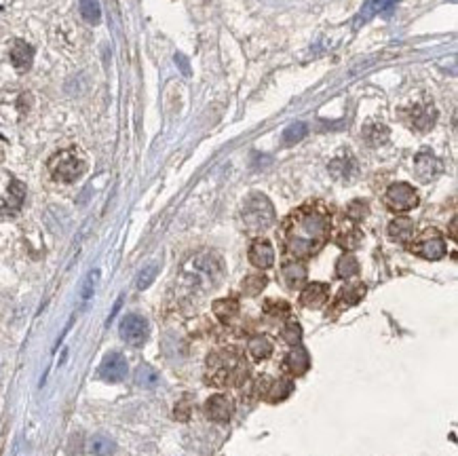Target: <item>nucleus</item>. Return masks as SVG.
I'll list each match as a JSON object with an SVG mask.
<instances>
[{
    "mask_svg": "<svg viewBox=\"0 0 458 456\" xmlns=\"http://www.w3.org/2000/svg\"><path fill=\"white\" fill-rule=\"evenodd\" d=\"M241 220L250 235H260L275 224V207L264 195H252L241 211Z\"/></svg>",
    "mask_w": 458,
    "mask_h": 456,
    "instance_id": "4",
    "label": "nucleus"
},
{
    "mask_svg": "<svg viewBox=\"0 0 458 456\" xmlns=\"http://www.w3.org/2000/svg\"><path fill=\"white\" fill-rule=\"evenodd\" d=\"M285 368H287L291 374H296V376H300V374H304V372L311 368V357H309V353L304 351V348L296 346L293 351H289L287 357H285Z\"/></svg>",
    "mask_w": 458,
    "mask_h": 456,
    "instance_id": "19",
    "label": "nucleus"
},
{
    "mask_svg": "<svg viewBox=\"0 0 458 456\" xmlns=\"http://www.w3.org/2000/svg\"><path fill=\"white\" fill-rule=\"evenodd\" d=\"M330 237V218L323 207L306 205L293 211L283 228L285 252L293 258L317 254Z\"/></svg>",
    "mask_w": 458,
    "mask_h": 456,
    "instance_id": "1",
    "label": "nucleus"
},
{
    "mask_svg": "<svg viewBox=\"0 0 458 456\" xmlns=\"http://www.w3.org/2000/svg\"><path fill=\"white\" fill-rule=\"evenodd\" d=\"M363 136L372 146H381L389 140V127L381 123H372L363 129Z\"/></svg>",
    "mask_w": 458,
    "mask_h": 456,
    "instance_id": "28",
    "label": "nucleus"
},
{
    "mask_svg": "<svg viewBox=\"0 0 458 456\" xmlns=\"http://www.w3.org/2000/svg\"><path fill=\"white\" fill-rule=\"evenodd\" d=\"M119 334L127 344L138 346L148 338V321L142 315H136V313L125 315L123 321H121V326H119Z\"/></svg>",
    "mask_w": 458,
    "mask_h": 456,
    "instance_id": "8",
    "label": "nucleus"
},
{
    "mask_svg": "<svg viewBox=\"0 0 458 456\" xmlns=\"http://www.w3.org/2000/svg\"><path fill=\"white\" fill-rule=\"evenodd\" d=\"M346 216L351 222H361L367 216V205L363 201H353L346 209Z\"/></svg>",
    "mask_w": 458,
    "mask_h": 456,
    "instance_id": "36",
    "label": "nucleus"
},
{
    "mask_svg": "<svg viewBox=\"0 0 458 456\" xmlns=\"http://www.w3.org/2000/svg\"><path fill=\"white\" fill-rule=\"evenodd\" d=\"M281 336H283V340L289 342V344H298L300 338H302V328H300V324H296V321H289V324L283 328Z\"/></svg>",
    "mask_w": 458,
    "mask_h": 456,
    "instance_id": "35",
    "label": "nucleus"
},
{
    "mask_svg": "<svg viewBox=\"0 0 458 456\" xmlns=\"http://www.w3.org/2000/svg\"><path fill=\"white\" fill-rule=\"evenodd\" d=\"M435 121H437V110L433 108V106L420 104V106H416V108L412 110V125L418 131H429L431 127L435 125Z\"/></svg>",
    "mask_w": 458,
    "mask_h": 456,
    "instance_id": "16",
    "label": "nucleus"
},
{
    "mask_svg": "<svg viewBox=\"0 0 458 456\" xmlns=\"http://www.w3.org/2000/svg\"><path fill=\"white\" fill-rule=\"evenodd\" d=\"M293 391L291 381H277L271 389H268V401H283L289 393Z\"/></svg>",
    "mask_w": 458,
    "mask_h": 456,
    "instance_id": "32",
    "label": "nucleus"
},
{
    "mask_svg": "<svg viewBox=\"0 0 458 456\" xmlns=\"http://www.w3.org/2000/svg\"><path fill=\"white\" fill-rule=\"evenodd\" d=\"M414 173L420 182L435 180L442 173V160L431 150H420L414 156Z\"/></svg>",
    "mask_w": 458,
    "mask_h": 456,
    "instance_id": "10",
    "label": "nucleus"
},
{
    "mask_svg": "<svg viewBox=\"0 0 458 456\" xmlns=\"http://www.w3.org/2000/svg\"><path fill=\"white\" fill-rule=\"evenodd\" d=\"M248 351H250V355H252L256 361L268 359V357L273 355V342L268 340L266 336H254V338L248 342Z\"/></svg>",
    "mask_w": 458,
    "mask_h": 456,
    "instance_id": "22",
    "label": "nucleus"
},
{
    "mask_svg": "<svg viewBox=\"0 0 458 456\" xmlns=\"http://www.w3.org/2000/svg\"><path fill=\"white\" fill-rule=\"evenodd\" d=\"M176 62L180 64V68H182V72H184V74H191V70H188V62H186V58H184V56H176Z\"/></svg>",
    "mask_w": 458,
    "mask_h": 456,
    "instance_id": "38",
    "label": "nucleus"
},
{
    "mask_svg": "<svg viewBox=\"0 0 458 456\" xmlns=\"http://www.w3.org/2000/svg\"><path fill=\"white\" fill-rule=\"evenodd\" d=\"M207 374L209 381L218 387L239 385L248 379V365L241 359V353L234 348H224L220 353H213L207 359Z\"/></svg>",
    "mask_w": 458,
    "mask_h": 456,
    "instance_id": "3",
    "label": "nucleus"
},
{
    "mask_svg": "<svg viewBox=\"0 0 458 456\" xmlns=\"http://www.w3.org/2000/svg\"><path fill=\"white\" fill-rule=\"evenodd\" d=\"M410 250L424 260H442L446 256V241L437 228H426L410 245Z\"/></svg>",
    "mask_w": 458,
    "mask_h": 456,
    "instance_id": "6",
    "label": "nucleus"
},
{
    "mask_svg": "<svg viewBox=\"0 0 458 456\" xmlns=\"http://www.w3.org/2000/svg\"><path fill=\"white\" fill-rule=\"evenodd\" d=\"M389 237L397 243H408V241L414 237V222L410 218H395L389 224Z\"/></svg>",
    "mask_w": 458,
    "mask_h": 456,
    "instance_id": "18",
    "label": "nucleus"
},
{
    "mask_svg": "<svg viewBox=\"0 0 458 456\" xmlns=\"http://www.w3.org/2000/svg\"><path fill=\"white\" fill-rule=\"evenodd\" d=\"M136 383L144 389H154L158 385V374L148 365H140L136 374Z\"/></svg>",
    "mask_w": 458,
    "mask_h": 456,
    "instance_id": "30",
    "label": "nucleus"
},
{
    "mask_svg": "<svg viewBox=\"0 0 458 456\" xmlns=\"http://www.w3.org/2000/svg\"><path fill=\"white\" fill-rule=\"evenodd\" d=\"M397 3H399V0H367V5L361 9V15H359L357 23L367 21L370 17L378 15V13H383V15H391V11L395 9Z\"/></svg>",
    "mask_w": 458,
    "mask_h": 456,
    "instance_id": "20",
    "label": "nucleus"
},
{
    "mask_svg": "<svg viewBox=\"0 0 458 456\" xmlns=\"http://www.w3.org/2000/svg\"><path fill=\"white\" fill-rule=\"evenodd\" d=\"M11 62L19 72H28L34 62V47H30L23 40H17L11 49Z\"/></svg>",
    "mask_w": 458,
    "mask_h": 456,
    "instance_id": "15",
    "label": "nucleus"
},
{
    "mask_svg": "<svg viewBox=\"0 0 458 456\" xmlns=\"http://www.w3.org/2000/svg\"><path fill=\"white\" fill-rule=\"evenodd\" d=\"M80 13L89 23H99L101 19V7L97 0H80Z\"/></svg>",
    "mask_w": 458,
    "mask_h": 456,
    "instance_id": "29",
    "label": "nucleus"
},
{
    "mask_svg": "<svg viewBox=\"0 0 458 456\" xmlns=\"http://www.w3.org/2000/svg\"><path fill=\"white\" fill-rule=\"evenodd\" d=\"M283 281L289 289H300L306 281V266L291 262L287 266H283Z\"/></svg>",
    "mask_w": 458,
    "mask_h": 456,
    "instance_id": "21",
    "label": "nucleus"
},
{
    "mask_svg": "<svg viewBox=\"0 0 458 456\" xmlns=\"http://www.w3.org/2000/svg\"><path fill=\"white\" fill-rule=\"evenodd\" d=\"M87 450H89L93 456H112L114 450H117V444H114L110 437H108V435L97 433V435H93V437L89 440Z\"/></svg>",
    "mask_w": 458,
    "mask_h": 456,
    "instance_id": "23",
    "label": "nucleus"
},
{
    "mask_svg": "<svg viewBox=\"0 0 458 456\" xmlns=\"http://www.w3.org/2000/svg\"><path fill=\"white\" fill-rule=\"evenodd\" d=\"M250 262L260 268V271H266V268H271L275 264V250L273 245L268 243L264 239H258L252 243L250 248Z\"/></svg>",
    "mask_w": 458,
    "mask_h": 456,
    "instance_id": "14",
    "label": "nucleus"
},
{
    "mask_svg": "<svg viewBox=\"0 0 458 456\" xmlns=\"http://www.w3.org/2000/svg\"><path fill=\"white\" fill-rule=\"evenodd\" d=\"M304 136H306V125H304V123H293V125H289V127L283 131V142H285L287 146H291V144H296V142H300Z\"/></svg>",
    "mask_w": 458,
    "mask_h": 456,
    "instance_id": "33",
    "label": "nucleus"
},
{
    "mask_svg": "<svg viewBox=\"0 0 458 456\" xmlns=\"http://www.w3.org/2000/svg\"><path fill=\"white\" fill-rule=\"evenodd\" d=\"M330 171L340 180H348L355 171V160L351 156H338L330 163Z\"/></svg>",
    "mask_w": 458,
    "mask_h": 456,
    "instance_id": "26",
    "label": "nucleus"
},
{
    "mask_svg": "<svg viewBox=\"0 0 458 456\" xmlns=\"http://www.w3.org/2000/svg\"><path fill=\"white\" fill-rule=\"evenodd\" d=\"M222 260L215 254H197L184 264L182 277L188 281V287L191 289H199V291H207L209 287H215L222 279Z\"/></svg>",
    "mask_w": 458,
    "mask_h": 456,
    "instance_id": "2",
    "label": "nucleus"
},
{
    "mask_svg": "<svg viewBox=\"0 0 458 456\" xmlns=\"http://www.w3.org/2000/svg\"><path fill=\"white\" fill-rule=\"evenodd\" d=\"M357 273H359V262H357L355 256L344 254V256L338 258V262H336V275H338L340 279H351V277H355Z\"/></svg>",
    "mask_w": 458,
    "mask_h": 456,
    "instance_id": "25",
    "label": "nucleus"
},
{
    "mask_svg": "<svg viewBox=\"0 0 458 456\" xmlns=\"http://www.w3.org/2000/svg\"><path fill=\"white\" fill-rule=\"evenodd\" d=\"M232 410H234V401L224 395V393H218V395H211L205 404V412L211 420L215 422H226L230 420L232 416Z\"/></svg>",
    "mask_w": 458,
    "mask_h": 456,
    "instance_id": "11",
    "label": "nucleus"
},
{
    "mask_svg": "<svg viewBox=\"0 0 458 456\" xmlns=\"http://www.w3.org/2000/svg\"><path fill=\"white\" fill-rule=\"evenodd\" d=\"M385 201H387L389 209H393V211H410L418 205V195L410 184L397 182V184L389 186Z\"/></svg>",
    "mask_w": 458,
    "mask_h": 456,
    "instance_id": "7",
    "label": "nucleus"
},
{
    "mask_svg": "<svg viewBox=\"0 0 458 456\" xmlns=\"http://www.w3.org/2000/svg\"><path fill=\"white\" fill-rule=\"evenodd\" d=\"M85 169H87L85 158L76 150H62L56 156H51V160H49V171H51L53 180L64 182V184L76 182L85 173Z\"/></svg>",
    "mask_w": 458,
    "mask_h": 456,
    "instance_id": "5",
    "label": "nucleus"
},
{
    "mask_svg": "<svg viewBox=\"0 0 458 456\" xmlns=\"http://www.w3.org/2000/svg\"><path fill=\"white\" fill-rule=\"evenodd\" d=\"M361 232L357 226H342L340 232L336 235V243L344 250H355L361 243Z\"/></svg>",
    "mask_w": 458,
    "mask_h": 456,
    "instance_id": "24",
    "label": "nucleus"
},
{
    "mask_svg": "<svg viewBox=\"0 0 458 456\" xmlns=\"http://www.w3.org/2000/svg\"><path fill=\"white\" fill-rule=\"evenodd\" d=\"M99 279V271H93L91 275H89V279H87V283H85V291H83V300H89L91 298V293H93V287H95V281Z\"/></svg>",
    "mask_w": 458,
    "mask_h": 456,
    "instance_id": "37",
    "label": "nucleus"
},
{
    "mask_svg": "<svg viewBox=\"0 0 458 456\" xmlns=\"http://www.w3.org/2000/svg\"><path fill=\"white\" fill-rule=\"evenodd\" d=\"M127 370H129L127 359L121 353H110V355H106L104 361L99 363L97 374H99V379L106 381V383H121L127 376Z\"/></svg>",
    "mask_w": 458,
    "mask_h": 456,
    "instance_id": "9",
    "label": "nucleus"
},
{
    "mask_svg": "<svg viewBox=\"0 0 458 456\" xmlns=\"http://www.w3.org/2000/svg\"><path fill=\"white\" fill-rule=\"evenodd\" d=\"M365 296V285L363 283H353V285H346L340 289L338 298H336V307L338 309H348V307H355L361 298Z\"/></svg>",
    "mask_w": 458,
    "mask_h": 456,
    "instance_id": "17",
    "label": "nucleus"
},
{
    "mask_svg": "<svg viewBox=\"0 0 458 456\" xmlns=\"http://www.w3.org/2000/svg\"><path fill=\"white\" fill-rule=\"evenodd\" d=\"M328 300H330V285L328 283H319V281L309 283L300 293V302L306 309H321Z\"/></svg>",
    "mask_w": 458,
    "mask_h": 456,
    "instance_id": "13",
    "label": "nucleus"
},
{
    "mask_svg": "<svg viewBox=\"0 0 458 456\" xmlns=\"http://www.w3.org/2000/svg\"><path fill=\"white\" fill-rule=\"evenodd\" d=\"M268 279L264 275H250L243 279V283H241V287H243V291L248 293V296H258V293L266 287Z\"/></svg>",
    "mask_w": 458,
    "mask_h": 456,
    "instance_id": "31",
    "label": "nucleus"
},
{
    "mask_svg": "<svg viewBox=\"0 0 458 456\" xmlns=\"http://www.w3.org/2000/svg\"><path fill=\"white\" fill-rule=\"evenodd\" d=\"M237 313H239V304L232 298H222V300L213 302V315L218 317L220 321H224V324H226V321H230Z\"/></svg>",
    "mask_w": 458,
    "mask_h": 456,
    "instance_id": "27",
    "label": "nucleus"
},
{
    "mask_svg": "<svg viewBox=\"0 0 458 456\" xmlns=\"http://www.w3.org/2000/svg\"><path fill=\"white\" fill-rule=\"evenodd\" d=\"M156 273H158V264H148V266H144L142 271H140V275H138V279H136L138 289L150 287V283L156 279Z\"/></svg>",
    "mask_w": 458,
    "mask_h": 456,
    "instance_id": "34",
    "label": "nucleus"
},
{
    "mask_svg": "<svg viewBox=\"0 0 458 456\" xmlns=\"http://www.w3.org/2000/svg\"><path fill=\"white\" fill-rule=\"evenodd\" d=\"M23 199H25V186L13 180L9 186V193L0 199V216H15L23 205Z\"/></svg>",
    "mask_w": 458,
    "mask_h": 456,
    "instance_id": "12",
    "label": "nucleus"
}]
</instances>
